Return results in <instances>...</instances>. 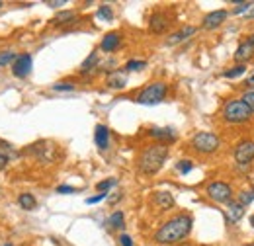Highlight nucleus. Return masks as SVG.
Instances as JSON below:
<instances>
[{
	"instance_id": "f257e3e1",
	"label": "nucleus",
	"mask_w": 254,
	"mask_h": 246,
	"mask_svg": "<svg viewBox=\"0 0 254 246\" xmlns=\"http://www.w3.org/2000/svg\"><path fill=\"white\" fill-rule=\"evenodd\" d=\"M194 227V219L190 215H176L163 223L155 232V242L159 244H176L190 236Z\"/></svg>"
},
{
	"instance_id": "f03ea898",
	"label": "nucleus",
	"mask_w": 254,
	"mask_h": 246,
	"mask_svg": "<svg viewBox=\"0 0 254 246\" xmlns=\"http://www.w3.org/2000/svg\"><path fill=\"white\" fill-rule=\"evenodd\" d=\"M166 158H168V147L166 145H161V143L149 145L141 151V155L137 158V170L143 176H155L164 166Z\"/></svg>"
},
{
	"instance_id": "7ed1b4c3",
	"label": "nucleus",
	"mask_w": 254,
	"mask_h": 246,
	"mask_svg": "<svg viewBox=\"0 0 254 246\" xmlns=\"http://www.w3.org/2000/svg\"><path fill=\"white\" fill-rule=\"evenodd\" d=\"M252 111L248 109V105L236 98V100H229L223 104V109H221V117L225 123H229V125H244V123H248L252 119Z\"/></svg>"
},
{
	"instance_id": "20e7f679",
	"label": "nucleus",
	"mask_w": 254,
	"mask_h": 246,
	"mask_svg": "<svg viewBox=\"0 0 254 246\" xmlns=\"http://www.w3.org/2000/svg\"><path fill=\"white\" fill-rule=\"evenodd\" d=\"M166 94H168V84L163 80H157L141 88V92L135 96V102L141 105H157L166 98Z\"/></svg>"
},
{
	"instance_id": "39448f33",
	"label": "nucleus",
	"mask_w": 254,
	"mask_h": 246,
	"mask_svg": "<svg viewBox=\"0 0 254 246\" xmlns=\"http://www.w3.org/2000/svg\"><path fill=\"white\" fill-rule=\"evenodd\" d=\"M190 145H192V149H194L196 153H200V155H213V153L219 151L221 139H219V135H215V133H211V131H200V133H196V135L192 137Z\"/></svg>"
},
{
	"instance_id": "423d86ee",
	"label": "nucleus",
	"mask_w": 254,
	"mask_h": 246,
	"mask_svg": "<svg viewBox=\"0 0 254 246\" xmlns=\"http://www.w3.org/2000/svg\"><path fill=\"white\" fill-rule=\"evenodd\" d=\"M205 193H207V197H209L211 201L221 203V205H229V203L233 201V197H235L233 188H231L227 182H221V180L209 182L207 188H205Z\"/></svg>"
},
{
	"instance_id": "0eeeda50",
	"label": "nucleus",
	"mask_w": 254,
	"mask_h": 246,
	"mask_svg": "<svg viewBox=\"0 0 254 246\" xmlns=\"http://www.w3.org/2000/svg\"><path fill=\"white\" fill-rule=\"evenodd\" d=\"M233 158H235L236 164H240V166H248V164L254 160V141H250V139H242V141L235 147V151H233Z\"/></svg>"
},
{
	"instance_id": "6e6552de",
	"label": "nucleus",
	"mask_w": 254,
	"mask_h": 246,
	"mask_svg": "<svg viewBox=\"0 0 254 246\" xmlns=\"http://www.w3.org/2000/svg\"><path fill=\"white\" fill-rule=\"evenodd\" d=\"M34 69V59L30 53H22L16 57V61L12 63V74L16 78H28L30 72Z\"/></svg>"
},
{
	"instance_id": "1a4fd4ad",
	"label": "nucleus",
	"mask_w": 254,
	"mask_h": 246,
	"mask_svg": "<svg viewBox=\"0 0 254 246\" xmlns=\"http://www.w3.org/2000/svg\"><path fill=\"white\" fill-rule=\"evenodd\" d=\"M229 18V12L227 10H213V12H209V14H205L203 16V20H201V28L203 30H217L225 20Z\"/></svg>"
},
{
	"instance_id": "9d476101",
	"label": "nucleus",
	"mask_w": 254,
	"mask_h": 246,
	"mask_svg": "<svg viewBox=\"0 0 254 246\" xmlns=\"http://www.w3.org/2000/svg\"><path fill=\"white\" fill-rule=\"evenodd\" d=\"M170 28V20L164 12H155L151 18H149V32L155 34V35H161L164 34L166 30Z\"/></svg>"
},
{
	"instance_id": "9b49d317",
	"label": "nucleus",
	"mask_w": 254,
	"mask_h": 246,
	"mask_svg": "<svg viewBox=\"0 0 254 246\" xmlns=\"http://www.w3.org/2000/svg\"><path fill=\"white\" fill-rule=\"evenodd\" d=\"M121 41H123V35L119 32H108L100 41V49L104 53H113L121 47Z\"/></svg>"
},
{
	"instance_id": "f8f14e48",
	"label": "nucleus",
	"mask_w": 254,
	"mask_h": 246,
	"mask_svg": "<svg viewBox=\"0 0 254 246\" xmlns=\"http://www.w3.org/2000/svg\"><path fill=\"white\" fill-rule=\"evenodd\" d=\"M149 137L159 141L161 145H170L176 141V131L170 127H151L149 129Z\"/></svg>"
},
{
	"instance_id": "ddd939ff",
	"label": "nucleus",
	"mask_w": 254,
	"mask_h": 246,
	"mask_svg": "<svg viewBox=\"0 0 254 246\" xmlns=\"http://www.w3.org/2000/svg\"><path fill=\"white\" fill-rule=\"evenodd\" d=\"M196 32H198L196 26H184L182 30H178V32H174V34H170L166 37V45H178V43L190 39L192 35H196Z\"/></svg>"
},
{
	"instance_id": "4468645a",
	"label": "nucleus",
	"mask_w": 254,
	"mask_h": 246,
	"mask_svg": "<svg viewBox=\"0 0 254 246\" xmlns=\"http://www.w3.org/2000/svg\"><path fill=\"white\" fill-rule=\"evenodd\" d=\"M252 57H254V45H250L246 39L236 47V51L233 55V59H235L236 65H246V61H250Z\"/></svg>"
},
{
	"instance_id": "2eb2a0df",
	"label": "nucleus",
	"mask_w": 254,
	"mask_h": 246,
	"mask_svg": "<svg viewBox=\"0 0 254 246\" xmlns=\"http://www.w3.org/2000/svg\"><path fill=\"white\" fill-rule=\"evenodd\" d=\"M125 84H127V72H125V69L123 70H111L108 74V78H106V86L111 88V90H121V88H125Z\"/></svg>"
},
{
	"instance_id": "dca6fc26",
	"label": "nucleus",
	"mask_w": 254,
	"mask_h": 246,
	"mask_svg": "<svg viewBox=\"0 0 254 246\" xmlns=\"http://www.w3.org/2000/svg\"><path fill=\"white\" fill-rule=\"evenodd\" d=\"M94 143L100 151H106L109 147V129L106 125H102V123L96 125V129H94Z\"/></svg>"
},
{
	"instance_id": "f3484780",
	"label": "nucleus",
	"mask_w": 254,
	"mask_h": 246,
	"mask_svg": "<svg viewBox=\"0 0 254 246\" xmlns=\"http://www.w3.org/2000/svg\"><path fill=\"white\" fill-rule=\"evenodd\" d=\"M153 203L161 211H166V209H172L176 201H174V197H172L170 192H157V193H153Z\"/></svg>"
},
{
	"instance_id": "a211bd4d",
	"label": "nucleus",
	"mask_w": 254,
	"mask_h": 246,
	"mask_svg": "<svg viewBox=\"0 0 254 246\" xmlns=\"http://www.w3.org/2000/svg\"><path fill=\"white\" fill-rule=\"evenodd\" d=\"M242 215H244V207H242L238 201L233 199V201L227 205V219H229L231 223H236V221L242 219Z\"/></svg>"
},
{
	"instance_id": "6ab92c4d",
	"label": "nucleus",
	"mask_w": 254,
	"mask_h": 246,
	"mask_svg": "<svg viewBox=\"0 0 254 246\" xmlns=\"http://www.w3.org/2000/svg\"><path fill=\"white\" fill-rule=\"evenodd\" d=\"M108 227H109L111 230H121V228H125V217H123V213H121V211L111 213L109 219H108Z\"/></svg>"
},
{
	"instance_id": "aec40b11",
	"label": "nucleus",
	"mask_w": 254,
	"mask_h": 246,
	"mask_svg": "<svg viewBox=\"0 0 254 246\" xmlns=\"http://www.w3.org/2000/svg\"><path fill=\"white\" fill-rule=\"evenodd\" d=\"M74 18H76L74 10H61V12H57V14H55V18H53V24H55V26H65V24L73 22Z\"/></svg>"
},
{
	"instance_id": "412c9836",
	"label": "nucleus",
	"mask_w": 254,
	"mask_h": 246,
	"mask_svg": "<svg viewBox=\"0 0 254 246\" xmlns=\"http://www.w3.org/2000/svg\"><path fill=\"white\" fill-rule=\"evenodd\" d=\"M100 63V57H98V51H92L88 57H86V61L80 65V72L84 74V72H88V70H94L96 69V65Z\"/></svg>"
},
{
	"instance_id": "4be33fe9",
	"label": "nucleus",
	"mask_w": 254,
	"mask_h": 246,
	"mask_svg": "<svg viewBox=\"0 0 254 246\" xmlns=\"http://www.w3.org/2000/svg\"><path fill=\"white\" fill-rule=\"evenodd\" d=\"M18 203H20V207H22V209L30 211V209H36L37 199H36L32 193H20V195H18Z\"/></svg>"
},
{
	"instance_id": "5701e85b",
	"label": "nucleus",
	"mask_w": 254,
	"mask_h": 246,
	"mask_svg": "<svg viewBox=\"0 0 254 246\" xmlns=\"http://www.w3.org/2000/svg\"><path fill=\"white\" fill-rule=\"evenodd\" d=\"M147 69V61H137V59H131L125 63V72H139Z\"/></svg>"
},
{
	"instance_id": "b1692460",
	"label": "nucleus",
	"mask_w": 254,
	"mask_h": 246,
	"mask_svg": "<svg viewBox=\"0 0 254 246\" xmlns=\"http://www.w3.org/2000/svg\"><path fill=\"white\" fill-rule=\"evenodd\" d=\"M242 72H246V65H236V67H231L223 72L225 78H238Z\"/></svg>"
},
{
	"instance_id": "393cba45",
	"label": "nucleus",
	"mask_w": 254,
	"mask_h": 246,
	"mask_svg": "<svg viewBox=\"0 0 254 246\" xmlns=\"http://www.w3.org/2000/svg\"><path fill=\"white\" fill-rule=\"evenodd\" d=\"M252 201H254V190H242V192L238 193V203H240L242 207L250 205Z\"/></svg>"
},
{
	"instance_id": "a878e982",
	"label": "nucleus",
	"mask_w": 254,
	"mask_h": 246,
	"mask_svg": "<svg viewBox=\"0 0 254 246\" xmlns=\"http://www.w3.org/2000/svg\"><path fill=\"white\" fill-rule=\"evenodd\" d=\"M192 170H194V162H192V160L184 158V160H178V162H176V172H180V174H190Z\"/></svg>"
},
{
	"instance_id": "bb28decb",
	"label": "nucleus",
	"mask_w": 254,
	"mask_h": 246,
	"mask_svg": "<svg viewBox=\"0 0 254 246\" xmlns=\"http://www.w3.org/2000/svg\"><path fill=\"white\" fill-rule=\"evenodd\" d=\"M16 53L14 51H0V67H6V65H12L16 61Z\"/></svg>"
},
{
	"instance_id": "cd10ccee",
	"label": "nucleus",
	"mask_w": 254,
	"mask_h": 246,
	"mask_svg": "<svg viewBox=\"0 0 254 246\" xmlns=\"http://www.w3.org/2000/svg\"><path fill=\"white\" fill-rule=\"evenodd\" d=\"M96 16H98L100 20H106V22H111V20H113V10H111L109 6H106V4H104V6H100V8H98V12H96Z\"/></svg>"
},
{
	"instance_id": "c85d7f7f",
	"label": "nucleus",
	"mask_w": 254,
	"mask_h": 246,
	"mask_svg": "<svg viewBox=\"0 0 254 246\" xmlns=\"http://www.w3.org/2000/svg\"><path fill=\"white\" fill-rule=\"evenodd\" d=\"M113 186H117V180H115V178H108V180L100 182L96 188H98V192H100V193H108V192H109Z\"/></svg>"
},
{
	"instance_id": "c756f323",
	"label": "nucleus",
	"mask_w": 254,
	"mask_h": 246,
	"mask_svg": "<svg viewBox=\"0 0 254 246\" xmlns=\"http://www.w3.org/2000/svg\"><path fill=\"white\" fill-rule=\"evenodd\" d=\"M240 100H242V102L248 105V109L254 113V90H248V92H244Z\"/></svg>"
},
{
	"instance_id": "7c9ffc66",
	"label": "nucleus",
	"mask_w": 254,
	"mask_h": 246,
	"mask_svg": "<svg viewBox=\"0 0 254 246\" xmlns=\"http://www.w3.org/2000/svg\"><path fill=\"white\" fill-rule=\"evenodd\" d=\"M76 86L71 84V82H59V84H53V90L55 92H73Z\"/></svg>"
},
{
	"instance_id": "2f4dec72",
	"label": "nucleus",
	"mask_w": 254,
	"mask_h": 246,
	"mask_svg": "<svg viewBox=\"0 0 254 246\" xmlns=\"http://www.w3.org/2000/svg\"><path fill=\"white\" fill-rule=\"evenodd\" d=\"M250 6H252V2H240V4L235 6V10H233L231 14H235V16H238V14H246V10H250Z\"/></svg>"
},
{
	"instance_id": "473e14b6",
	"label": "nucleus",
	"mask_w": 254,
	"mask_h": 246,
	"mask_svg": "<svg viewBox=\"0 0 254 246\" xmlns=\"http://www.w3.org/2000/svg\"><path fill=\"white\" fill-rule=\"evenodd\" d=\"M119 246H135L133 244V238L129 236V234H119Z\"/></svg>"
},
{
	"instance_id": "72a5a7b5",
	"label": "nucleus",
	"mask_w": 254,
	"mask_h": 246,
	"mask_svg": "<svg viewBox=\"0 0 254 246\" xmlns=\"http://www.w3.org/2000/svg\"><path fill=\"white\" fill-rule=\"evenodd\" d=\"M104 197H108V193H96V195L88 197V199H86V203H88V205H94V203H100V201H104Z\"/></svg>"
},
{
	"instance_id": "f704fd0d",
	"label": "nucleus",
	"mask_w": 254,
	"mask_h": 246,
	"mask_svg": "<svg viewBox=\"0 0 254 246\" xmlns=\"http://www.w3.org/2000/svg\"><path fill=\"white\" fill-rule=\"evenodd\" d=\"M57 193H76V188H73V186H57Z\"/></svg>"
},
{
	"instance_id": "c9c22d12",
	"label": "nucleus",
	"mask_w": 254,
	"mask_h": 246,
	"mask_svg": "<svg viewBox=\"0 0 254 246\" xmlns=\"http://www.w3.org/2000/svg\"><path fill=\"white\" fill-rule=\"evenodd\" d=\"M244 86L246 88H254V69L246 74V80H244Z\"/></svg>"
},
{
	"instance_id": "e433bc0d",
	"label": "nucleus",
	"mask_w": 254,
	"mask_h": 246,
	"mask_svg": "<svg viewBox=\"0 0 254 246\" xmlns=\"http://www.w3.org/2000/svg\"><path fill=\"white\" fill-rule=\"evenodd\" d=\"M6 164H8V157H6L4 153H0V170H4Z\"/></svg>"
},
{
	"instance_id": "4c0bfd02",
	"label": "nucleus",
	"mask_w": 254,
	"mask_h": 246,
	"mask_svg": "<svg viewBox=\"0 0 254 246\" xmlns=\"http://www.w3.org/2000/svg\"><path fill=\"white\" fill-rule=\"evenodd\" d=\"M47 6H49V8H61V6H65V0H55V2H47Z\"/></svg>"
},
{
	"instance_id": "58836bf2",
	"label": "nucleus",
	"mask_w": 254,
	"mask_h": 246,
	"mask_svg": "<svg viewBox=\"0 0 254 246\" xmlns=\"http://www.w3.org/2000/svg\"><path fill=\"white\" fill-rule=\"evenodd\" d=\"M244 16H246V18H248V20H252V18H254V4H252V6H250V12H246V14H244Z\"/></svg>"
},
{
	"instance_id": "ea45409f",
	"label": "nucleus",
	"mask_w": 254,
	"mask_h": 246,
	"mask_svg": "<svg viewBox=\"0 0 254 246\" xmlns=\"http://www.w3.org/2000/svg\"><path fill=\"white\" fill-rule=\"evenodd\" d=\"M246 41H248V43H250V45H254V34H250V35H248V37H246Z\"/></svg>"
},
{
	"instance_id": "a19ab883",
	"label": "nucleus",
	"mask_w": 254,
	"mask_h": 246,
	"mask_svg": "<svg viewBox=\"0 0 254 246\" xmlns=\"http://www.w3.org/2000/svg\"><path fill=\"white\" fill-rule=\"evenodd\" d=\"M248 221H250V227L254 228V215H250V219H248Z\"/></svg>"
},
{
	"instance_id": "79ce46f5",
	"label": "nucleus",
	"mask_w": 254,
	"mask_h": 246,
	"mask_svg": "<svg viewBox=\"0 0 254 246\" xmlns=\"http://www.w3.org/2000/svg\"><path fill=\"white\" fill-rule=\"evenodd\" d=\"M4 246H12V244H4Z\"/></svg>"
},
{
	"instance_id": "37998d69",
	"label": "nucleus",
	"mask_w": 254,
	"mask_h": 246,
	"mask_svg": "<svg viewBox=\"0 0 254 246\" xmlns=\"http://www.w3.org/2000/svg\"><path fill=\"white\" fill-rule=\"evenodd\" d=\"M0 8H2V2H0Z\"/></svg>"
}]
</instances>
